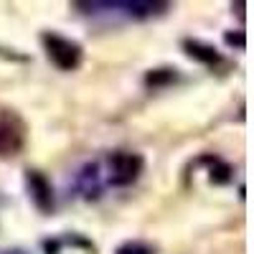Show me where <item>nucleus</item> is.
Returning <instances> with one entry per match:
<instances>
[{
  "mask_svg": "<svg viewBox=\"0 0 254 254\" xmlns=\"http://www.w3.org/2000/svg\"><path fill=\"white\" fill-rule=\"evenodd\" d=\"M41 44H44V49H46L49 61L61 71H74L81 64V56H84L81 46L76 44V41L66 38V36L46 31V33H41Z\"/></svg>",
  "mask_w": 254,
  "mask_h": 254,
  "instance_id": "f257e3e1",
  "label": "nucleus"
},
{
  "mask_svg": "<svg viewBox=\"0 0 254 254\" xmlns=\"http://www.w3.org/2000/svg\"><path fill=\"white\" fill-rule=\"evenodd\" d=\"M145 168L142 155L130 150H117L110 155V183L112 186H132Z\"/></svg>",
  "mask_w": 254,
  "mask_h": 254,
  "instance_id": "f03ea898",
  "label": "nucleus"
},
{
  "mask_svg": "<svg viewBox=\"0 0 254 254\" xmlns=\"http://www.w3.org/2000/svg\"><path fill=\"white\" fill-rule=\"evenodd\" d=\"M26 145V127L13 115L0 117V158H13Z\"/></svg>",
  "mask_w": 254,
  "mask_h": 254,
  "instance_id": "7ed1b4c3",
  "label": "nucleus"
},
{
  "mask_svg": "<svg viewBox=\"0 0 254 254\" xmlns=\"http://www.w3.org/2000/svg\"><path fill=\"white\" fill-rule=\"evenodd\" d=\"M26 186H28V193H31L36 208L44 211V214H51L54 211V186H51V181L41 171H28Z\"/></svg>",
  "mask_w": 254,
  "mask_h": 254,
  "instance_id": "20e7f679",
  "label": "nucleus"
},
{
  "mask_svg": "<svg viewBox=\"0 0 254 254\" xmlns=\"http://www.w3.org/2000/svg\"><path fill=\"white\" fill-rule=\"evenodd\" d=\"M183 51L193 59V61L203 64V66H219V64L224 61L221 54H219L214 46L203 44V41H196V38H186V41H183Z\"/></svg>",
  "mask_w": 254,
  "mask_h": 254,
  "instance_id": "39448f33",
  "label": "nucleus"
},
{
  "mask_svg": "<svg viewBox=\"0 0 254 254\" xmlns=\"http://www.w3.org/2000/svg\"><path fill=\"white\" fill-rule=\"evenodd\" d=\"M203 163H208V181H211V183L224 186V183H229V181H231V165H226L224 160L206 155V158H203Z\"/></svg>",
  "mask_w": 254,
  "mask_h": 254,
  "instance_id": "423d86ee",
  "label": "nucleus"
},
{
  "mask_svg": "<svg viewBox=\"0 0 254 254\" xmlns=\"http://www.w3.org/2000/svg\"><path fill=\"white\" fill-rule=\"evenodd\" d=\"M122 8H127L130 15H137V18H147V15H155L165 8H171L168 3H120Z\"/></svg>",
  "mask_w": 254,
  "mask_h": 254,
  "instance_id": "0eeeda50",
  "label": "nucleus"
},
{
  "mask_svg": "<svg viewBox=\"0 0 254 254\" xmlns=\"http://www.w3.org/2000/svg\"><path fill=\"white\" fill-rule=\"evenodd\" d=\"M176 69H153L150 74L145 76V84L147 87H163V84H171L176 81Z\"/></svg>",
  "mask_w": 254,
  "mask_h": 254,
  "instance_id": "6e6552de",
  "label": "nucleus"
},
{
  "mask_svg": "<svg viewBox=\"0 0 254 254\" xmlns=\"http://www.w3.org/2000/svg\"><path fill=\"white\" fill-rule=\"evenodd\" d=\"M117 254H153V247H147L142 242H125L117 249Z\"/></svg>",
  "mask_w": 254,
  "mask_h": 254,
  "instance_id": "1a4fd4ad",
  "label": "nucleus"
},
{
  "mask_svg": "<svg viewBox=\"0 0 254 254\" xmlns=\"http://www.w3.org/2000/svg\"><path fill=\"white\" fill-rule=\"evenodd\" d=\"M224 41L229 46H237V49H244L247 46V38H244V31H237V33H226Z\"/></svg>",
  "mask_w": 254,
  "mask_h": 254,
  "instance_id": "9d476101",
  "label": "nucleus"
},
{
  "mask_svg": "<svg viewBox=\"0 0 254 254\" xmlns=\"http://www.w3.org/2000/svg\"><path fill=\"white\" fill-rule=\"evenodd\" d=\"M3 254H28V252H23V249H8V252H3Z\"/></svg>",
  "mask_w": 254,
  "mask_h": 254,
  "instance_id": "9b49d317",
  "label": "nucleus"
}]
</instances>
